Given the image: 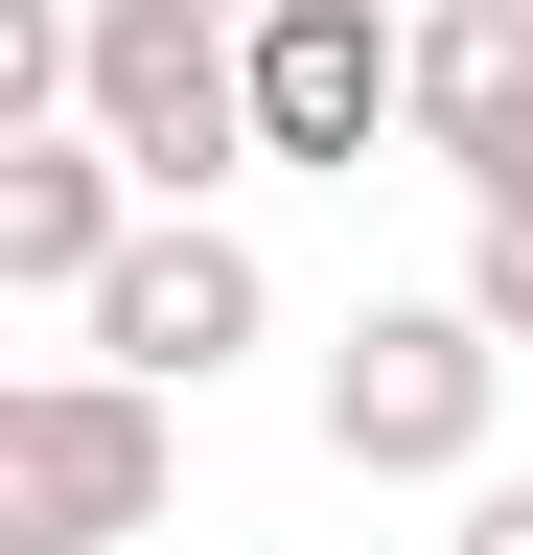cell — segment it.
I'll use <instances>...</instances> for the list:
<instances>
[{
  "label": "cell",
  "instance_id": "cell-2",
  "mask_svg": "<svg viewBox=\"0 0 533 555\" xmlns=\"http://www.w3.org/2000/svg\"><path fill=\"white\" fill-rule=\"evenodd\" d=\"M510 416V324L487 301H348V347H325V463L348 486H464Z\"/></svg>",
  "mask_w": 533,
  "mask_h": 555
},
{
  "label": "cell",
  "instance_id": "cell-7",
  "mask_svg": "<svg viewBox=\"0 0 533 555\" xmlns=\"http://www.w3.org/2000/svg\"><path fill=\"white\" fill-rule=\"evenodd\" d=\"M140 208H163V185L116 163L93 116H24V139H0V301H93Z\"/></svg>",
  "mask_w": 533,
  "mask_h": 555
},
{
  "label": "cell",
  "instance_id": "cell-4",
  "mask_svg": "<svg viewBox=\"0 0 533 555\" xmlns=\"http://www.w3.org/2000/svg\"><path fill=\"white\" fill-rule=\"evenodd\" d=\"M255 139L279 163L418 139V0H255Z\"/></svg>",
  "mask_w": 533,
  "mask_h": 555
},
{
  "label": "cell",
  "instance_id": "cell-5",
  "mask_svg": "<svg viewBox=\"0 0 533 555\" xmlns=\"http://www.w3.org/2000/svg\"><path fill=\"white\" fill-rule=\"evenodd\" d=\"M93 347H116V371H163V393H210L232 371V347L255 324H279V278H255L232 232H210V208H140V232H116V278H93V301H71Z\"/></svg>",
  "mask_w": 533,
  "mask_h": 555
},
{
  "label": "cell",
  "instance_id": "cell-9",
  "mask_svg": "<svg viewBox=\"0 0 533 555\" xmlns=\"http://www.w3.org/2000/svg\"><path fill=\"white\" fill-rule=\"evenodd\" d=\"M441 555H533V486H464V532Z\"/></svg>",
  "mask_w": 533,
  "mask_h": 555
},
{
  "label": "cell",
  "instance_id": "cell-3",
  "mask_svg": "<svg viewBox=\"0 0 533 555\" xmlns=\"http://www.w3.org/2000/svg\"><path fill=\"white\" fill-rule=\"evenodd\" d=\"M93 139L163 208H210L232 163H279L255 139V24H210V0H93Z\"/></svg>",
  "mask_w": 533,
  "mask_h": 555
},
{
  "label": "cell",
  "instance_id": "cell-8",
  "mask_svg": "<svg viewBox=\"0 0 533 555\" xmlns=\"http://www.w3.org/2000/svg\"><path fill=\"white\" fill-rule=\"evenodd\" d=\"M464 301H487V324L533 347V208H487V232H464Z\"/></svg>",
  "mask_w": 533,
  "mask_h": 555
},
{
  "label": "cell",
  "instance_id": "cell-1",
  "mask_svg": "<svg viewBox=\"0 0 533 555\" xmlns=\"http://www.w3.org/2000/svg\"><path fill=\"white\" fill-rule=\"evenodd\" d=\"M163 486H186V440H163V371H24L0 393V555H116V532H163Z\"/></svg>",
  "mask_w": 533,
  "mask_h": 555
},
{
  "label": "cell",
  "instance_id": "cell-6",
  "mask_svg": "<svg viewBox=\"0 0 533 555\" xmlns=\"http://www.w3.org/2000/svg\"><path fill=\"white\" fill-rule=\"evenodd\" d=\"M418 163L464 208H533V0H418Z\"/></svg>",
  "mask_w": 533,
  "mask_h": 555
}]
</instances>
